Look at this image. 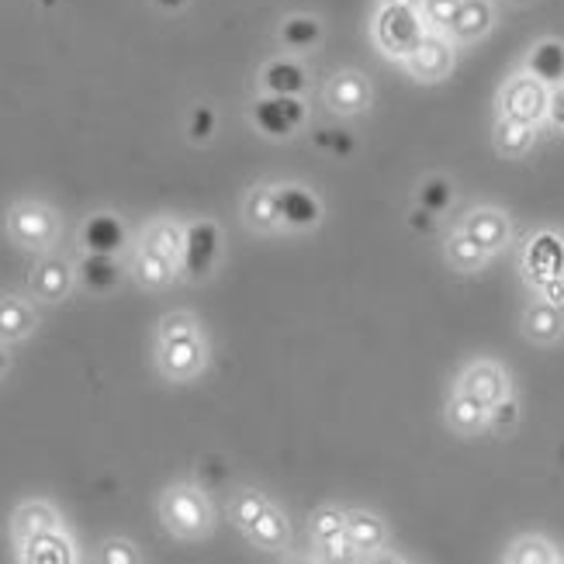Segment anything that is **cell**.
<instances>
[{"mask_svg":"<svg viewBox=\"0 0 564 564\" xmlns=\"http://www.w3.org/2000/svg\"><path fill=\"white\" fill-rule=\"evenodd\" d=\"M426 35V24L420 8H402V4H381L375 18V39L381 45V53L391 59H405L420 39Z\"/></svg>","mask_w":564,"mask_h":564,"instance_id":"obj_1","label":"cell"},{"mask_svg":"<svg viewBox=\"0 0 564 564\" xmlns=\"http://www.w3.org/2000/svg\"><path fill=\"white\" fill-rule=\"evenodd\" d=\"M499 108L502 115L509 118H520L527 126H536V121L547 118V108H551V87L541 84L530 73H520V77H512L502 94H499Z\"/></svg>","mask_w":564,"mask_h":564,"instance_id":"obj_2","label":"cell"},{"mask_svg":"<svg viewBox=\"0 0 564 564\" xmlns=\"http://www.w3.org/2000/svg\"><path fill=\"white\" fill-rule=\"evenodd\" d=\"M405 66L415 80H423V84H436V80H444L451 66H454V45L444 32H426L420 39V45L412 48V53L405 56Z\"/></svg>","mask_w":564,"mask_h":564,"instance_id":"obj_3","label":"cell"},{"mask_svg":"<svg viewBox=\"0 0 564 564\" xmlns=\"http://www.w3.org/2000/svg\"><path fill=\"white\" fill-rule=\"evenodd\" d=\"M305 115H308L305 105L294 94H271V97H263V101H257V108H253L257 129L267 132L271 139L291 135L305 121Z\"/></svg>","mask_w":564,"mask_h":564,"instance_id":"obj_4","label":"cell"},{"mask_svg":"<svg viewBox=\"0 0 564 564\" xmlns=\"http://www.w3.org/2000/svg\"><path fill=\"white\" fill-rule=\"evenodd\" d=\"M460 391H464V395H471L475 402H481L485 409H492L509 395V378H506V371L499 364L481 360V364H471L468 371H464Z\"/></svg>","mask_w":564,"mask_h":564,"instance_id":"obj_5","label":"cell"},{"mask_svg":"<svg viewBox=\"0 0 564 564\" xmlns=\"http://www.w3.org/2000/svg\"><path fill=\"white\" fill-rule=\"evenodd\" d=\"M496 24V11H492V0H460V8L451 21L447 35L454 42H478L492 32Z\"/></svg>","mask_w":564,"mask_h":564,"instance_id":"obj_6","label":"cell"},{"mask_svg":"<svg viewBox=\"0 0 564 564\" xmlns=\"http://www.w3.org/2000/svg\"><path fill=\"white\" fill-rule=\"evenodd\" d=\"M215 253H218V229L212 223L191 226L187 239H184V271L191 278L208 274L212 263H215Z\"/></svg>","mask_w":564,"mask_h":564,"instance_id":"obj_7","label":"cell"},{"mask_svg":"<svg viewBox=\"0 0 564 564\" xmlns=\"http://www.w3.org/2000/svg\"><path fill=\"white\" fill-rule=\"evenodd\" d=\"M460 229L468 232L478 242V247L488 250V253L502 250L506 242H509V218L502 212H496V208H478V212H471L468 218H464Z\"/></svg>","mask_w":564,"mask_h":564,"instance_id":"obj_8","label":"cell"},{"mask_svg":"<svg viewBox=\"0 0 564 564\" xmlns=\"http://www.w3.org/2000/svg\"><path fill=\"white\" fill-rule=\"evenodd\" d=\"M527 271L533 274V281L564 274V239L554 232L533 236L530 250H527Z\"/></svg>","mask_w":564,"mask_h":564,"instance_id":"obj_9","label":"cell"},{"mask_svg":"<svg viewBox=\"0 0 564 564\" xmlns=\"http://www.w3.org/2000/svg\"><path fill=\"white\" fill-rule=\"evenodd\" d=\"M527 73L541 80V84H547L551 90L564 87V42L561 39L536 42L530 48V56H527Z\"/></svg>","mask_w":564,"mask_h":564,"instance_id":"obj_10","label":"cell"},{"mask_svg":"<svg viewBox=\"0 0 564 564\" xmlns=\"http://www.w3.org/2000/svg\"><path fill=\"white\" fill-rule=\"evenodd\" d=\"M278 208H281V223L291 229H308L323 218V205H318L305 187H281Z\"/></svg>","mask_w":564,"mask_h":564,"instance_id":"obj_11","label":"cell"},{"mask_svg":"<svg viewBox=\"0 0 564 564\" xmlns=\"http://www.w3.org/2000/svg\"><path fill=\"white\" fill-rule=\"evenodd\" d=\"M367 97H371V90H367V80L360 77V73H336V77L329 80V87H326V101L339 115L364 111Z\"/></svg>","mask_w":564,"mask_h":564,"instance_id":"obj_12","label":"cell"},{"mask_svg":"<svg viewBox=\"0 0 564 564\" xmlns=\"http://www.w3.org/2000/svg\"><path fill=\"white\" fill-rule=\"evenodd\" d=\"M84 247L90 253H105V257H115L121 247H126V229L115 215H94L87 229H84Z\"/></svg>","mask_w":564,"mask_h":564,"instance_id":"obj_13","label":"cell"},{"mask_svg":"<svg viewBox=\"0 0 564 564\" xmlns=\"http://www.w3.org/2000/svg\"><path fill=\"white\" fill-rule=\"evenodd\" d=\"M523 329L533 343H554L561 333H564V315H561V305H551V302H533L527 308V318H523Z\"/></svg>","mask_w":564,"mask_h":564,"instance_id":"obj_14","label":"cell"},{"mask_svg":"<svg viewBox=\"0 0 564 564\" xmlns=\"http://www.w3.org/2000/svg\"><path fill=\"white\" fill-rule=\"evenodd\" d=\"M263 87L271 94H294V97H299L308 87V77L294 59H274L271 66L263 69Z\"/></svg>","mask_w":564,"mask_h":564,"instance_id":"obj_15","label":"cell"},{"mask_svg":"<svg viewBox=\"0 0 564 564\" xmlns=\"http://www.w3.org/2000/svg\"><path fill=\"white\" fill-rule=\"evenodd\" d=\"M530 145H533V126H527V121H520V118L502 115L499 126H496V150L502 156H523Z\"/></svg>","mask_w":564,"mask_h":564,"instance_id":"obj_16","label":"cell"},{"mask_svg":"<svg viewBox=\"0 0 564 564\" xmlns=\"http://www.w3.org/2000/svg\"><path fill=\"white\" fill-rule=\"evenodd\" d=\"M447 420H451V426L457 433H478L488 423V409L481 402H475L471 395L457 391V395L451 399V405H447Z\"/></svg>","mask_w":564,"mask_h":564,"instance_id":"obj_17","label":"cell"},{"mask_svg":"<svg viewBox=\"0 0 564 564\" xmlns=\"http://www.w3.org/2000/svg\"><path fill=\"white\" fill-rule=\"evenodd\" d=\"M318 39H323V24H318L315 18L299 14V18H288V21L281 24V42H284L288 48H294V53H305V48H315Z\"/></svg>","mask_w":564,"mask_h":564,"instance_id":"obj_18","label":"cell"},{"mask_svg":"<svg viewBox=\"0 0 564 564\" xmlns=\"http://www.w3.org/2000/svg\"><path fill=\"white\" fill-rule=\"evenodd\" d=\"M488 257H492V253H488V250H481L478 247V242L468 236V232H454L451 236V242H447V260L457 267V271H478V267L488 260Z\"/></svg>","mask_w":564,"mask_h":564,"instance_id":"obj_19","label":"cell"},{"mask_svg":"<svg viewBox=\"0 0 564 564\" xmlns=\"http://www.w3.org/2000/svg\"><path fill=\"white\" fill-rule=\"evenodd\" d=\"M347 533H350L354 551H378L381 541H384L381 523L375 517H364V512H360V517H350L347 520Z\"/></svg>","mask_w":564,"mask_h":564,"instance_id":"obj_20","label":"cell"},{"mask_svg":"<svg viewBox=\"0 0 564 564\" xmlns=\"http://www.w3.org/2000/svg\"><path fill=\"white\" fill-rule=\"evenodd\" d=\"M80 274H84V284L94 288V291H105L118 281V267L111 263V257L105 253H90L80 267Z\"/></svg>","mask_w":564,"mask_h":564,"instance_id":"obj_21","label":"cell"},{"mask_svg":"<svg viewBox=\"0 0 564 564\" xmlns=\"http://www.w3.org/2000/svg\"><path fill=\"white\" fill-rule=\"evenodd\" d=\"M460 8V0H423L420 4V14H423V24H426V32H444L451 29V21Z\"/></svg>","mask_w":564,"mask_h":564,"instance_id":"obj_22","label":"cell"},{"mask_svg":"<svg viewBox=\"0 0 564 564\" xmlns=\"http://www.w3.org/2000/svg\"><path fill=\"white\" fill-rule=\"evenodd\" d=\"M454 202V191L444 177H430L423 187H420V205L433 215H444Z\"/></svg>","mask_w":564,"mask_h":564,"instance_id":"obj_23","label":"cell"},{"mask_svg":"<svg viewBox=\"0 0 564 564\" xmlns=\"http://www.w3.org/2000/svg\"><path fill=\"white\" fill-rule=\"evenodd\" d=\"M170 512H174L177 527H184V530H198V527L205 523L202 502L194 499L191 492H177V496H174V502H170Z\"/></svg>","mask_w":564,"mask_h":564,"instance_id":"obj_24","label":"cell"},{"mask_svg":"<svg viewBox=\"0 0 564 564\" xmlns=\"http://www.w3.org/2000/svg\"><path fill=\"white\" fill-rule=\"evenodd\" d=\"M250 218L253 226H278L281 223V208H278V191H257L250 202Z\"/></svg>","mask_w":564,"mask_h":564,"instance_id":"obj_25","label":"cell"},{"mask_svg":"<svg viewBox=\"0 0 564 564\" xmlns=\"http://www.w3.org/2000/svg\"><path fill=\"white\" fill-rule=\"evenodd\" d=\"M250 533L257 536L260 544H267V547H278V544L284 541V523H281L278 512L263 509V512H260V520L250 527Z\"/></svg>","mask_w":564,"mask_h":564,"instance_id":"obj_26","label":"cell"},{"mask_svg":"<svg viewBox=\"0 0 564 564\" xmlns=\"http://www.w3.org/2000/svg\"><path fill=\"white\" fill-rule=\"evenodd\" d=\"M509 561H533V564H551V561H557V554H554V547L547 544V541H536V536H530V541H520L517 547H512V554H509Z\"/></svg>","mask_w":564,"mask_h":564,"instance_id":"obj_27","label":"cell"},{"mask_svg":"<svg viewBox=\"0 0 564 564\" xmlns=\"http://www.w3.org/2000/svg\"><path fill=\"white\" fill-rule=\"evenodd\" d=\"M198 364V350H194V343L191 339H177V343H170V350H166V367L170 371H191V367Z\"/></svg>","mask_w":564,"mask_h":564,"instance_id":"obj_28","label":"cell"},{"mask_svg":"<svg viewBox=\"0 0 564 564\" xmlns=\"http://www.w3.org/2000/svg\"><path fill=\"white\" fill-rule=\"evenodd\" d=\"M517 420H520V409H517V402H512L509 395H506L499 405L488 409V423H492L496 430H509V426H517Z\"/></svg>","mask_w":564,"mask_h":564,"instance_id":"obj_29","label":"cell"},{"mask_svg":"<svg viewBox=\"0 0 564 564\" xmlns=\"http://www.w3.org/2000/svg\"><path fill=\"white\" fill-rule=\"evenodd\" d=\"M212 132H215V111L212 108H194V115H191V139L205 142Z\"/></svg>","mask_w":564,"mask_h":564,"instance_id":"obj_30","label":"cell"},{"mask_svg":"<svg viewBox=\"0 0 564 564\" xmlns=\"http://www.w3.org/2000/svg\"><path fill=\"white\" fill-rule=\"evenodd\" d=\"M24 326H29V318H24V312L18 305H0V333L18 336V333H24Z\"/></svg>","mask_w":564,"mask_h":564,"instance_id":"obj_31","label":"cell"},{"mask_svg":"<svg viewBox=\"0 0 564 564\" xmlns=\"http://www.w3.org/2000/svg\"><path fill=\"white\" fill-rule=\"evenodd\" d=\"M267 509V502L263 499H257V496H247L239 502V509H236V517L242 520V527H253L257 520H260V512Z\"/></svg>","mask_w":564,"mask_h":564,"instance_id":"obj_32","label":"cell"},{"mask_svg":"<svg viewBox=\"0 0 564 564\" xmlns=\"http://www.w3.org/2000/svg\"><path fill=\"white\" fill-rule=\"evenodd\" d=\"M536 288H541V299L544 302H551V305H561L564 302V274L536 281Z\"/></svg>","mask_w":564,"mask_h":564,"instance_id":"obj_33","label":"cell"},{"mask_svg":"<svg viewBox=\"0 0 564 564\" xmlns=\"http://www.w3.org/2000/svg\"><path fill=\"white\" fill-rule=\"evenodd\" d=\"M547 121L564 135V87L551 90V108H547Z\"/></svg>","mask_w":564,"mask_h":564,"instance_id":"obj_34","label":"cell"},{"mask_svg":"<svg viewBox=\"0 0 564 564\" xmlns=\"http://www.w3.org/2000/svg\"><path fill=\"white\" fill-rule=\"evenodd\" d=\"M315 142H318V145H333V150H336L339 156L354 150V139H350L347 132H318Z\"/></svg>","mask_w":564,"mask_h":564,"instance_id":"obj_35","label":"cell"},{"mask_svg":"<svg viewBox=\"0 0 564 564\" xmlns=\"http://www.w3.org/2000/svg\"><path fill=\"white\" fill-rule=\"evenodd\" d=\"M318 536H329V533H339V530H347V523H339L336 512H326V517H318Z\"/></svg>","mask_w":564,"mask_h":564,"instance_id":"obj_36","label":"cell"},{"mask_svg":"<svg viewBox=\"0 0 564 564\" xmlns=\"http://www.w3.org/2000/svg\"><path fill=\"white\" fill-rule=\"evenodd\" d=\"M433 218H436V215H433V212H426V208L420 205V212H412L409 226H412V229H420V232H430V229H433Z\"/></svg>","mask_w":564,"mask_h":564,"instance_id":"obj_37","label":"cell"},{"mask_svg":"<svg viewBox=\"0 0 564 564\" xmlns=\"http://www.w3.org/2000/svg\"><path fill=\"white\" fill-rule=\"evenodd\" d=\"M156 4L166 8V11H181V8L187 4V0H156Z\"/></svg>","mask_w":564,"mask_h":564,"instance_id":"obj_38","label":"cell"},{"mask_svg":"<svg viewBox=\"0 0 564 564\" xmlns=\"http://www.w3.org/2000/svg\"><path fill=\"white\" fill-rule=\"evenodd\" d=\"M384 4H402V8H420L423 0H384Z\"/></svg>","mask_w":564,"mask_h":564,"instance_id":"obj_39","label":"cell"},{"mask_svg":"<svg viewBox=\"0 0 564 564\" xmlns=\"http://www.w3.org/2000/svg\"><path fill=\"white\" fill-rule=\"evenodd\" d=\"M512 4H530V0H512Z\"/></svg>","mask_w":564,"mask_h":564,"instance_id":"obj_40","label":"cell"},{"mask_svg":"<svg viewBox=\"0 0 564 564\" xmlns=\"http://www.w3.org/2000/svg\"><path fill=\"white\" fill-rule=\"evenodd\" d=\"M0 367H4V354H0Z\"/></svg>","mask_w":564,"mask_h":564,"instance_id":"obj_41","label":"cell"}]
</instances>
